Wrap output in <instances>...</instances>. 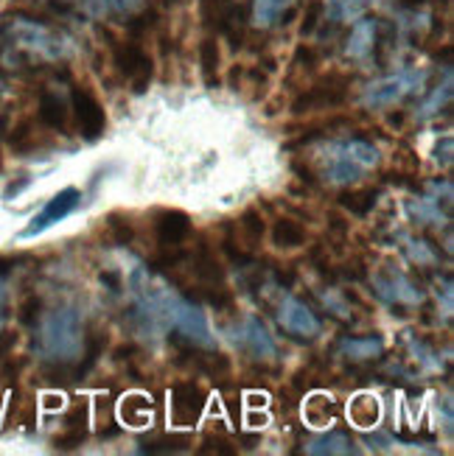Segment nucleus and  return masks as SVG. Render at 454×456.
<instances>
[{"mask_svg": "<svg viewBox=\"0 0 454 456\" xmlns=\"http://www.w3.org/2000/svg\"><path fill=\"white\" fill-rule=\"evenodd\" d=\"M129 286L137 300V314H141L146 322H166L177 330V336H183V339L200 347L216 345L205 314L200 311V305H194L188 297L169 289L163 281L152 277L146 269H135L129 277Z\"/></svg>", "mask_w": 454, "mask_h": 456, "instance_id": "f257e3e1", "label": "nucleus"}, {"mask_svg": "<svg viewBox=\"0 0 454 456\" xmlns=\"http://www.w3.org/2000/svg\"><path fill=\"white\" fill-rule=\"evenodd\" d=\"M73 45L70 39L39 20L31 17H14L9 23L0 26V56L12 68L23 65H45L59 62V59L70 56Z\"/></svg>", "mask_w": 454, "mask_h": 456, "instance_id": "f03ea898", "label": "nucleus"}, {"mask_svg": "<svg viewBox=\"0 0 454 456\" xmlns=\"http://www.w3.org/2000/svg\"><path fill=\"white\" fill-rule=\"evenodd\" d=\"M85 347L82 320L76 308H54L39 316L37 325V350L45 362L70 367Z\"/></svg>", "mask_w": 454, "mask_h": 456, "instance_id": "7ed1b4c3", "label": "nucleus"}, {"mask_svg": "<svg viewBox=\"0 0 454 456\" xmlns=\"http://www.w3.org/2000/svg\"><path fill=\"white\" fill-rule=\"evenodd\" d=\"M379 160H382V154L376 146L362 141V137H353V141L334 143L326 149L323 174L334 185H348V183H357L362 174L376 168Z\"/></svg>", "mask_w": 454, "mask_h": 456, "instance_id": "20e7f679", "label": "nucleus"}, {"mask_svg": "<svg viewBox=\"0 0 454 456\" xmlns=\"http://www.w3.org/2000/svg\"><path fill=\"white\" fill-rule=\"evenodd\" d=\"M426 82V73L424 70H399V73H390L382 76L376 82H370L362 93V104L373 107V110H387V107H396L401 104L404 98H409L412 93H418Z\"/></svg>", "mask_w": 454, "mask_h": 456, "instance_id": "39448f33", "label": "nucleus"}, {"mask_svg": "<svg viewBox=\"0 0 454 456\" xmlns=\"http://www.w3.org/2000/svg\"><path fill=\"white\" fill-rule=\"evenodd\" d=\"M112 59H115V68L121 73L132 93H144L149 85H152V76H154V62L152 56L144 51L141 43H135V39H127V43L115 45L112 48Z\"/></svg>", "mask_w": 454, "mask_h": 456, "instance_id": "423d86ee", "label": "nucleus"}, {"mask_svg": "<svg viewBox=\"0 0 454 456\" xmlns=\"http://www.w3.org/2000/svg\"><path fill=\"white\" fill-rule=\"evenodd\" d=\"M345 93H348V76L331 73V76L320 78L318 85L306 87L298 98H294V102H292V112L294 115H306V112L340 107L345 102Z\"/></svg>", "mask_w": 454, "mask_h": 456, "instance_id": "0eeeda50", "label": "nucleus"}, {"mask_svg": "<svg viewBox=\"0 0 454 456\" xmlns=\"http://www.w3.org/2000/svg\"><path fill=\"white\" fill-rule=\"evenodd\" d=\"M202 20L208 28L227 37L233 48L244 43V12L235 0H202Z\"/></svg>", "mask_w": 454, "mask_h": 456, "instance_id": "6e6552de", "label": "nucleus"}, {"mask_svg": "<svg viewBox=\"0 0 454 456\" xmlns=\"http://www.w3.org/2000/svg\"><path fill=\"white\" fill-rule=\"evenodd\" d=\"M373 289L390 305H421L424 291L409 281V277L392 266H382L373 272Z\"/></svg>", "mask_w": 454, "mask_h": 456, "instance_id": "1a4fd4ad", "label": "nucleus"}, {"mask_svg": "<svg viewBox=\"0 0 454 456\" xmlns=\"http://www.w3.org/2000/svg\"><path fill=\"white\" fill-rule=\"evenodd\" d=\"M208 406V392L196 381H177L171 387V426H196Z\"/></svg>", "mask_w": 454, "mask_h": 456, "instance_id": "9d476101", "label": "nucleus"}, {"mask_svg": "<svg viewBox=\"0 0 454 456\" xmlns=\"http://www.w3.org/2000/svg\"><path fill=\"white\" fill-rule=\"evenodd\" d=\"M278 325L289 336H294V339H318L320 330H323L314 311L292 294H284V300L278 305Z\"/></svg>", "mask_w": 454, "mask_h": 456, "instance_id": "9b49d317", "label": "nucleus"}, {"mask_svg": "<svg viewBox=\"0 0 454 456\" xmlns=\"http://www.w3.org/2000/svg\"><path fill=\"white\" fill-rule=\"evenodd\" d=\"M82 205V193H78V188H65V191H59L56 196H51L48 200V205L39 210L34 219H31V224L20 232V238H34V235H39V232H45L48 227H54V224H59L62 219H68V216Z\"/></svg>", "mask_w": 454, "mask_h": 456, "instance_id": "f8f14e48", "label": "nucleus"}, {"mask_svg": "<svg viewBox=\"0 0 454 456\" xmlns=\"http://www.w3.org/2000/svg\"><path fill=\"white\" fill-rule=\"evenodd\" d=\"M70 102H73L76 126H78V132H82V137L90 143L98 141L107 129V115H104L102 104H98V98L85 87H73Z\"/></svg>", "mask_w": 454, "mask_h": 456, "instance_id": "ddd939ff", "label": "nucleus"}, {"mask_svg": "<svg viewBox=\"0 0 454 456\" xmlns=\"http://www.w3.org/2000/svg\"><path fill=\"white\" fill-rule=\"evenodd\" d=\"M233 339H235V345H239L242 350H247L252 359H259V362H272L275 355H278V345H275L272 333L267 330V325L259 320V316H244V320L239 322V328H235Z\"/></svg>", "mask_w": 454, "mask_h": 456, "instance_id": "4468645a", "label": "nucleus"}, {"mask_svg": "<svg viewBox=\"0 0 454 456\" xmlns=\"http://www.w3.org/2000/svg\"><path fill=\"white\" fill-rule=\"evenodd\" d=\"M191 238V219L183 210H161L154 216V241L161 252H180Z\"/></svg>", "mask_w": 454, "mask_h": 456, "instance_id": "2eb2a0df", "label": "nucleus"}, {"mask_svg": "<svg viewBox=\"0 0 454 456\" xmlns=\"http://www.w3.org/2000/svg\"><path fill=\"white\" fill-rule=\"evenodd\" d=\"M376 37H379V23L370 17H362L351 26V34L345 39V56L357 59V62H367L376 51Z\"/></svg>", "mask_w": 454, "mask_h": 456, "instance_id": "dca6fc26", "label": "nucleus"}, {"mask_svg": "<svg viewBox=\"0 0 454 456\" xmlns=\"http://www.w3.org/2000/svg\"><path fill=\"white\" fill-rule=\"evenodd\" d=\"M384 353L382 336H343L337 345V355L348 362H373Z\"/></svg>", "mask_w": 454, "mask_h": 456, "instance_id": "f3484780", "label": "nucleus"}, {"mask_svg": "<svg viewBox=\"0 0 454 456\" xmlns=\"http://www.w3.org/2000/svg\"><path fill=\"white\" fill-rule=\"evenodd\" d=\"M191 272L194 277L200 281L205 289H213V286H222L225 274H222V264L219 257H216V252L202 241L200 247H196L194 257H191Z\"/></svg>", "mask_w": 454, "mask_h": 456, "instance_id": "a211bd4d", "label": "nucleus"}, {"mask_svg": "<svg viewBox=\"0 0 454 456\" xmlns=\"http://www.w3.org/2000/svg\"><path fill=\"white\" fill-rule=\"evenodd\" d=\"M37 115H39V121L54 132L68 129V104H65V98H59V93H54V90L39 93Z\"/></svg>", "mask_w": 454, "mask_h": 456, "instance_id": "6ab92c4d", "label": "nucleus"}, {"mask_svg": "<svg viewBox=\"0 0 454 456\" xmlns=\"http://www.w3.org/2000/svg\"><path fill=\"white\" fill-rule=\"evenodd\" d=\"M306 453L311 456H348V453H357V448H353V440L348 437V434L343 431H331V434H323V437L311 440L306 445Z\"/></svg>", "mask_w": 454, "mask_h": 456, "instance_id": "aec40b11", "label": "nucleus"}, {"mask_svg": "<svg viewBox=\"0 0 454 456\" xmlns=\"http://www.w3.org/2000/svg\"><path fill=\"white\" fill-rule=\"evenodd\" d=\"M269 238L278 249H298L306 244V230L294 219H289V216H281V219L272 224Z\"/></svg>", "mask_w": 454, "mask_h": 456, "instance_id": "412c9836", "label": "nucleus"}, {"mask_svg": "<svg viewBox=\"0 0 454 456\" xmlns=\"http://www.w3.org/2000/svg\"><path fill=\"white\" fill-rule=\"evenodd\" d=\"M407 213L412 219H418L421 224H443L449 219V213H441L438 196H424V200H409Z\"/></svg>", "mask_w": 454, "mask_h": 456, "instance_id": "4be33fe9", "label": "nucleus"}, {"mask_svg": "<svg viewBox=\"0 0 454 456\" xmlns=\"http://www.w3.org/2000/svg\"><path fill=\"white\" fill-rule=\"evenodd\" d=\"M379 414H382L379 401L373 398V395H367V392L357 395V398L351 401V420L357 423L359 428L376 426V423H379Z\"/></svg>", "mask_w": 454, "mask_h": 456, "instance_id": "5701e85b", "label": "nucleus"}, {"mask_svg": "<svg viewBox=\"0 0 454 456\" xmlns=\"http://www.w3.org/2000/svg\"><path fill=\"white\" fill-rule=\"evenodd\" d=\"M264 219L259 210H244V216L239 219V244H244L247 249H255L264 241Z\"/></svg>", "mask_w": 454, "mask_h": 456, "instance_id": "b1692460", "label": "nucleus"}, {"mask_svg": "<svg viewBox=\"0 0 454 456\" xmlns=\"http://www.w3.org/2000/svg\"><path fill=\"white\" fill-rule=\"evenodd\" d=\"M337 414H340V406L331 398H326V395H311L306 401V420L311 426H328Z\"/></svg>", "mask_w": 454, "mask_h": 456, "instance_id": "393cba45", "label": "nucleus"}, {"mask_svg": "<svg viewBox=\"0 0 454 456\" xmlns=\"http://www.w3.org/2000/svg\"><path fill=\"white\" fill-rule=\"evenodd\" d=\"M121 418L127 426H146L152 418V401L146 395H127L121 403Z\"/></svg>", "mask_w": 454, "mask_h": 456, "instance_id": "a878e982", "label": "nucleus"}, {"mask_svg": "<svg viewBox=\"0 0 454 456\" xmlns=\"http://www.w3.org/2000/svg\"><path fill=\"white\" fill-rule=\"evenodd\" d=\"M219 62H222L219 43H216L213 37L202 39L200 43V70L208 85H216V78H219Z\"/></svg>", "mask_w": 454, "mask_h": 456, "instance_id": "bb28decb", "label": "nucleus"}, {"mask_svg": "<svg viewBox=\"0 0 454 456\" xmlns=\"http://www.w3.org/2000/svg\"><path fill=\"white\" fill-rule=\"evenodd\" d=\"M376 200H379V191L373 188H359V191H348L340 196V205L353 213V216H367L373 208H376Z\"/></svg>", "mask_w": 454, "mask_h": 456, "instance_id": "cd10ccee", "label": "nucleus"}, {"mask_svg": "<svg viewBox=\"0 0 454 456\" xmlns=\"http://www.w3.org/2000/svg\"><path fill=\"white\" fill-rule=\"evenodd\" d=\"M188 448H191V437H186V434H163V437L141 443L144 453H183Z\"/></svg>", "mask_w": 454, "mask_h": 456, "instance_id": "c85d7f7f", "label": "nucleus"}, {"mask_svg": "<svg viewBox=\"0 0 454 456\" xmlns=\"http://www.w3.org/2000/svg\"><path fill=\"white\" fill-rule=\"evenodd\" d=\"M370 0H326V20L331 17L334 23H345V20H357Z\"/></svg>", "mask_w": 454, "mask_h": 456, "instance_id": "c756f323", "label": "nucleus"}, {"mask_svg": "<svg viewBox=\"0 0 454 456\" xmlns=\"http://www.w3.org/2000/svg\"><path fill=\"white\" fill-rule=\"evenodd\" d=\"M107 235L115 247H129L135 241V227L129 222V216L124 213H110L107 216Z\"/></svg>", "mask_w": 454, "mask_h": 456, "instance_id": "7c9ffc66", "label": "nucleus"}, {"mask_svg": "<svg viewBox=\"0 0 454 456\" xmlns=\"http://www.w3.org/2000/svg\"><path fill=\"white\" fill-rule=\"evenodd\" d=\"M286 9V0H255L252 4V23L259 28H269L272 23H278L281 14Z\"/></svg>", "mask_w": 454, "mask_h": 456, "instance_id": "2f4dec72", "label": "nucleus"}, {"mask_svg": "<svg viewBox=\"0 0 454 456\" xmlns=\"http://www.w3.org/2000/svg\"><path fill=\"white\" fill-rule=\"evenodd\" d=\"M404 252L412 264H418V266H432V264H438V252L432 249L426 241H421V238H404Z\"/></svg>", "mask_w": 454, "mask_h": 456, "instance_id": "473e14b6", "label": "nucleus"}, {"mask_svg": "<svg viewBox=\"0 0 454 456\" xmlns=\"http://www.w3.org/2000/svg\"><path fill=\"white\" fill-rule=\"evenodd\" d=\"M449 102H451V68H446V82H443V87H438L435 93H432V98L421 107L418 118H432V115H435Z\"/></svg>", "mask_w": 454, "mask_h": 456, "instance_id": "72a5a7b5", "label": "nucleus"}, {"mask_svg": "<svg viewBox=\"0 0 454 456\" xmlns=\"http://www.w3.org/2000/svg\"><path fill=\"white\" fill-rule=\"evenodd\" d=\"M9 146H12L14 151H26V149H31V146H34V124H31V121H20V124L12 129V134H9Z\"/></svg>", "mask_w": 454, "mask_h": 456, "instance_id": "f704fd0d", "label": "nucleus"}, {"mask_svg": "<svg viewBox=\"0 0 454 456\" xmlns=\"http://www.w3.org/2000/svg\"><path fill=\"white\" fill-rule=\"evenodd\" d=\"M320 300H323V305H326L334 316H340V320H351V305H348V300H345L343 294H337L334 289H328V291L320 294Z\"/></svg>", "mask_w": 454, "mask_h": 456, "instance_id": "c9c22d12", "label": "nucleus"}, {"mask_svg": "<svg viewBox=\"0 0 454 456\" xmlns=\"http://www.w3.org/2000/svg\"><path fill=\"white\" fill-rule=\"evenodd\" d=\"M85 437H87V428H65V431L54 440V448H56V451H76L78 445L85 443Z\"/></svg>", "mask_w": 454, "mask_h": 456, "instance_id": "e433bc0d", "label": "nucleus"}, {"mask_svg": "<svg viewBox=\"0 0 454 456\" xmlns=\"http://www.w3.org/2000/svg\"><path fill=\"white\" fill-rule=\"evenodd\" d=\"M95 414H98V428H102V437H104V434H107V437H112V434L118 431L115 420H112V401L110 398H98Z\"/></svg>", "mask_w": 454, "mask_h": 456, "instance_id": "4c0bfd02", "label": "nucleus"}, {"mask_svg": "<svg viewBox=\"0 0 454 456\" xmlns=\"http://www.w3.org/2000/svg\"><path fill=\"white\" fill-rule=\"evenodd\" d=\"M39 308H43V300H39L37 294H31V297H26L23 300V305H20V322L23 325H37V320H39Z\"/></svg>", "mask_w": 454, "mask_h": 456, "instance_id": "58836bf2", "label": "nucleus"}, {"mask_svg": "<svg viewBox=\"0 0 454 456\" xmlns=\"http://www.w3.org/2000/svg\"><path fill=\"white\" fill-rule=\"evenodd\" d=\"M48 4H51L56 12H70V9H90V12H98V9H95V0H48Z\"/></svg>", "mask_w": 454, "mask_h": 456, "instance_id": "ea45409f", "label": "nucleus"}, {"mask_svg": "<svg viewBox=\"0 0 454 456\" xmlns=\"http://www.w3.org/2000/svg\"><path fill=\"white\" fill-rule=\"evenodd\" d=\"M17 342H20V333L17 330H0V359L12 355V350L17 347Z\"/></svg>", "mask_w": 454, "mask_h": 456, "instance_id": "a19ab883", "label": "nucleus"}, {"mask_svg": "<svg viewBox=\"0 0 454 456\" xmlns=\"http://www.w3.org/2000/svg\"><path fill=\"white\" fill-rule=\"evenodd\" d=\"M451 137H443V143L435 146V163L441 166H451Z\"/></svg>", "mask_w": 454, "mask_h": 456, "instance_id": "79ce46f5", "label": "nucleus"}, {"mask_svg": "<svg viewBox=\"0 0 454 456\" xmlns=\"http://www.w3.org/2000/svg\"><path fill=\"white\" fill-rule=\"evenodd\" d=\"M311 264H314V269L323 272V274H328V272H331L328 255L323 252V247H314V249H311Z\"/></svg>", "mask_w": 454, "mask_h": 456, "instance_id": "37998d69", "label": "nucleus"}, {"mask_svg": "<svg viewBox=\"0 0 454 456\" xmlns=\"http://www.w3.org/2000/svg\"><path fill=\"white\" fill-rule=\"evenodd\" d=\"M200 453H233V448H230L225 440H213V437H208V440L202 443Z\"/></svg>", "mask_w": 454, "mask_h": 456, "instance_id": "c03bdc74", "label": "nucleus"}, {"mask_svg": "<svg viewBox=\"0 0 454 456\" xmlns=\"http://www.w3.org/2000/svg\"><path fill=\"white\" fill-rule=\"evenodd\" d=\"M112 4V9L115 12H121V14H132V12H137L144 6V0H110Z\"/></svg>", "mask_w": 454, "mask_h": 456, "instance_id": "a18cd8bd", "label": "nucleus"}, {"mask_svg": "<svg viewBox=\"0 0 454 456\" xmlns=\"http://www.w3.org/2000/svg\"><path fill=\"white\" fill-rule=\"evenodd\" d=\"M62 406V398H59V395H48L45 398V409H59Z\"/></svg>", "mask_w": 454, "mask_h": 456, "instance_id": "49530a36", "label": "nucleus"}, {"mask_svg": "<svg viewBox=\"0 0 454 456\" xmlns=\"http://www.w3.org/2000/svg\"><path fill=\"white\" fill-rule=\"evenodd\" d=\"M4 303H6V277L0 272V308H4Z\"/></svg>", "mask_w": 454, "mask_h": 456, "instance_id": "de8ad7c7", "label": "nucleus"}, {"mask_svg": "<svg viewBox=\"0 0 454 456\" xmlns=\"http://www.w3.org/2000/svg\"><path fill=\"white\" fill-rule=\"evenodd\" d=\"M264 403H267L264 395H250V406H264Z\"/></svg>", "mask_w": 454, "mask_h": 456, "instance_id": "09e8293b", "label": "nucleus"}, {"mask_svg": "<svg viewBox=\"0 0 454 456\" xmlns=\"http://www.w3.org/2000/svg\"><path fill=\"white\" fill-rule=\"evenodd\" d=\"M0 168H4V154H0Z\"/></svg>", "mask_w": 454, "mask_h": 456, "instance_id": "8fccbe9b", "label": "nucleus"}, {"mask_svg": "<svg viewBox=\"0 0 454 456\" xmlns=\"http://www.w3.org/2000/svg\"><path fill=\"white\" fill-rule=\"evenodd\" d=\"M0 93H4V85H0Z\"/></svg>", "mask_w": 454, "mask_h": 456, "instance_id": "3c124183", "label": "nucleus"}, {"mask_svg": "<svg viewBox=\"0 0 454 456\" xmlns=\"http://www.w3.org/2000/svg\"><path fill=\"white\" fill-rule=\"evenodd\" d=\"M286 4H292V0H286Z\"/></svg>", "mask_w": 454, "mask_h": 456, "instance_id": "603ef678", "label": "nucleus"}]
</instances>
